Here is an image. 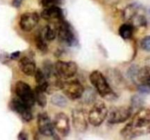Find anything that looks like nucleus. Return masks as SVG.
<instances>
[{
	"instance_id": "nucleus-24",
	"label": "nucleus",
	"mask_w": 150,
	"mask_h": 140,
	"mask_svg": "<svg viewBox=\"0 0 150 140\" xmlns=\"http://www.w3.org/2000/svg\"><path fill=\"white\" fill-rule=\"evenodd\" d=\"M141 47L144 50L150 52V35L145 36L142 39L141 42Z\"/></svg>"
},
{
	"instance_id": "nucleus-5",
	"label": "nucleus",
	"mask_w": 150,
	"mask_h": 140,
	"mask_svg": "<svg viewBox=\"0 0 150 140\" xmlns=\"http://www.w3.org/2000/svg\"><path fill=\"white\" fill-rule=\"evenodd\" d=\"M108 108L104 102H97L88 114V121L93 126H100L108 115Z\"/></svg>"
},
{
	"instance_id": "nucleus-19",
	"label": "nucleus",
	"mask_w": 150,
	"mask_h": 140,
	"mask_svg": "<svg viewBox=\"0 0 150 140\" xmlns=\"http://www.w3.org/2000/svg\"><path fill=\"white\" fill-rule=\"evenodd\" d=\"M34 95H35V102H37L41 107H45L47 104V99L45 92L36 87L34 90Z\"/></svg>"
},
{
	"instance_id": "nucleus-21",
	"label": "nucleus",
	"mask_w": 150,
	"mask_h": 140,
	"mask_svg": "<svg viewBox=\"0 0 150 140\" xmlns=\"http://www.w3.org/2000/svg\"><path fill=\"white\" fill-rule=\"evenodd\" d=\"M43 36L47 41H53L57 36V29L55 26H52L51 25H48L45 28V31L43 33Z\"/></svg>"
},
{
	"instance_id": "nucleus-8",
	"label": "nucleus",
	"mask_w": 150,
	"mask_h": 140,
	"mask_svg": "<svg viewBox=\"0 0 150 140\" xmlns=\"http://www.w3.org/2000/svg\"><path fill=\"white\" fill-rule=\"evenodd\" d=\"M15 90L18 98L24 102L26 104L30 106L31 108L35 105V99L34 90L29 85L21 80L18 81L16 84Z\"/></svg>"
},
{
	"instance_id": "nucleus-17",
	"label": "nucleus",
	"mask_w": 150,
	"mask_h": 140,
	"mask_svg": "<svg viewBox=\"0 0 150 140\" xmlns=\"http://www.w3.org/2000/svg\"><path fill=\"white\" fill-rule=\"evenodd\" d=\"M35 80H36L37 83V88H38L39 89L42 90V91L47 92L48 89V85H49V83H48V80L46 77V76L45 75L44 72L42 71V70L41 69H36L35 73Z\"/></svg>"
},
{
	"instance_id": "nucleus-25",
	"label": "nucleus",
	"mask_w": 150,
	"mask_h": 140,
	"mask_svg": "<svg viewBox=\"0 0 150 140\" xmlns=\"http://www.w3.org/2000/svg\"><path fill=\"white\" fill-rule=\"evenodd\" d=\"M29 136H28V134L25 132L24 131H22L19 133L18 136V139L20 140H26L28 139Z\"/></svg>"
},
{
	"instance_id": "nucleus-12",
	"label": "nucleus",
	"mask_w": 150,
	"mask_h": 140,
	"mask_svg": "<svg viewBox=\"0 0 150 140\" xmlns=\"http://www.w3.org/2000/svg\"><path fill=\"white\" fill-rule=\"evenodd\" d=\"M39 20L40 15L36 12H26L21 16L19 26L23 32H29L36 27Z\"/></svg>"
},
{
	"instance_id": "nucleus-16",
	"label": "nucleus",
	"mask_w": 150,
	"mask_h": 140,
	"mask_svg": "<svg viewBox=\"0 0 150 140\" xmlns=\"http://www.w3.org/2000/svg\"><path fill=\"white\" fill-rule=\"evenodd\" d=\"M18 66L21 71L27 76H32L36 71V64L32 58L23 56L19 60Z\"/></svg>"
},
{
	"instance_id": "nucleus-3",
	"label": "nucleus",
	"mask_w": 150,
	"mask_h": 140,
	"mask_svg": "<svg viewBox=\"0 0 150 140\" xmlns=\"http://www.w3.org/2000/svg\"><path fill=\"white\" fill-rule=\"evenodd\" d=\"M131 71L130 77L137 84L139 91L142 93H150V66H146Z\"/></svg>"
},
{
	"instance_id": "nucleus-22",
	"label": "nucleus",
	"mask_w": 150,
	"mask_h": 140,
	"mask_svg": "<svg viewBox=\"0 0 150 140\" xmlns=\"http://www.w3.org/2000/svg\"><path fill=\"white\" fill-rule=\"evenodd\" d=\"M51 103L54 105L59 107H64L67 105V102L65 98L60 94H55L51 97Z\"/></svg>"
},
{
	"instance_id": "nucleus-15",
	"label": "nucleus",
	"mask_w": 150,
	"mask_h": 140,
	"mask_svg": "<svg viewBox=\"0 0 150 140\" xmlns=\"http://www.w3.org/2000/svg\"><path fill=\"white\" fill-rule=\"evenodd\" d=\"M54 129L62 136H67L70 132V120L68 116L63 112L56 115L54 121Z\"/></svg>"
},
{
	"instance_id": "nucleus-27",
	"label": "nucleus",
	"mask_w": 150,
	"mask_h": 140,
	"mask_svg": "<svg viewBox=\"0 0 150 140\" xmlns=\"http://www.w3.org/2000/svg\"><path fill=\"white\" fill-rule=\"evenodd\" d=\"M23 0H13V7H16V8H18V7H19L21 6V3L23 2Z\"/></svg>"
},
{
	"instance_id": "nucleus-26",
	"label": "nucleus",
	"mask_w": 150,
	"mask_h": 140,
	"mask_svg": "<svg viewBox=\"0 0 150 140\" xmlns=\"http://www.w3.org/2000/svg\"><path fill=\"white\" fill-rule=\"evenodd\" d=\"M20 56V51H16V52H13V53L10 55V58L13 60H16L17 58H19Z\"/></svg>"
},
{
	"instance_id": "nucleus-11",
	"label": "nucleus",
	"mask_w": 150,
	"mask_h": 140,
	"mask_svg": "<svg viewBox=\"0 0 150 140\" xmlns=\"http://www.w3.org/2000/svg\"><path fill=\"white\" fill-rule=\"evenodd\" d=\"M10 108L14 112L18 114L24 122H30L32 118H33V115H32L30 106L26 104L24 102L20 100L18 98L13 99L11 101V102H10Z\"/></svg>"
},
{
	"instance_id": "nucleus-23",
	"label": "nucleus",
	"mask_w": 150,
	"mask_h": 140,
	"mask_svg": "<svg viewBox=\"0 0 150 140\" xmlns=\"http://www.w3.org/2000/svg\"><path fill=\"white\" fill-rule=\"evenodd\" d=\"M40 1L42 7H44L45 8V7H51V6L59 5V4H61L62 0H40Z\"/></svg>"
},
{
	"instance_id": "nucleus-2",
	"label": "nucleus",
	"mask_w": 150,
	"mask_h": 140,
	"mask_svg": "<svg viewBox=\"0 0 150 140\" xmlns=\"http://www.w3.org/2000/svg\"><path fill=\"white\" fill-rule=\"evenodd\" d=\"M89 80L101 97L108 98L114 94L111 86L101 71L98 70L92 71L89 75Z\"/></svg>"
},
{
	"instance_id": "nucleus-14",
	"label": "nucleus",
	"mask_w": 150,
	"mask_h": 140,
	"mask_svg": "<svg viewBox=\"0 0 150 140\" xmlns=\"http://www.w3.org/2000/svg\"><path fill=\"white\" fill-rule=\"evenodd\" d=\"M38 128L39 132L45 136H53L55 134L53 122L45 112H42L38 115Z\"/></svg>"
},
{
	"instance_id": "nucleus-6",
	"label": "nucleus",
	"mask_w": 150,
	"mask_h": 140,
	"mask_svg": "<svg viewBox=\"0 0 150 140\" xmlns=\"http://www.w3.org/2000/svg\"><path fill=\"white\" fill-rule=\"evenodd\" d=\"M60 89L63 93L72 101L77 100L81 98L84 93V87L77 80L62 82Z\"/></svg>"
},
{
	"instance_id": "nucleus-13",
	"label": "nucleus",
	"mask_w": 150,
	"mask_h": 140,
	"mask_svg": "<svg viewBox=\"0 0 150 140\" xmlns=\"http://www.w3.org/2000/svg\"><path fill=\"white\" fill-rule=\"evenodd\" d=\"M41 17L53 24H57L64 20L63 10L58 5L45 7L41 13Z\"/></svg>"
},
{
	"instance_id": "nucleus-28",
	"label": "nucleus",
	"mask_w": 150,
	"mask_h": 140,
	"mask_svg": "<svg viewBox=\"0 0 150 140\" xmlns=\"http://www.w3.org/2000/svg\"><path fill=\"white\" fill-rule=\"evenodd\" d=\"M149 11H150V10H149Z\"/></svg>"
},
{
	"instance_id": "nucleus-20",
	"label": "nucleus",
	"mask_w": 150,
	"mask_h": 140,
	"mask_svg": "<svg viewBox=\"0 0 150 140\" xmlns=\"http://www.w3.org/2000/svg\"><path fill=\"white\" fill-rule=\"evenodd\" d=\"M35 45L38 50L42 52H46L48 50V45H47L45 39L44 38L43 34H39L35 37Z\"/></svg>"
},
{
	"instance_id": "nucleus-4",
	"label": "nucleus",
	"mask_w": 150,
	"mask_h": 140,
	"mask_svg": "<svg viewBox=\"0 0 150 140\" xmlns=\"http://www.w3.org/2000/svg\"><path fill=\"white\" fill-rule=\"evenodd\" d=\"M57 29V35L59 40L62 43L68 46H73L76 44V39L73 29L68 22L62 20L55 25Z\"/></svg>"
},
{
	"instance_id": "nucleus-9",
	"label": "nucleus",
	"mask_w": 150,
	"mask_h": 140,
	"mask_svg": "<svg viewBox=\"0 0 150 140\" xmlns=\"http://www.w3.org/2000/svg\"><path fill=\"white\" fill-rule=\"evenodd\" d=\"M54 71L58 77L69 79L76 75L78 71V66L73 61H58L54 64Z\"/></svg>"
},
{
	"instance_id": "nucleus-18",
	"label": "nucleus",
	"mask_w": 150,
	"mask_h": 140,
	"mask_svg": "<svg viewBox=\"0 0 150 140\" xmlns=\"http://www.w3.org/2000/svg\"><path fill=\"white\" fill-rule=\"evenodd\" d=\"M134 26L130 23H125L121 25L119 29V34L122 39H130L133 36Z\"/></svg>"
},
{
	"instance_id": "nucleus-7",
	"label": "nucleus",
	"mask_w": 150,
	"mask_h": 140,
	"mask_svg": "<svg viewBox=\"0 0 150 140\" xmlns=\"http://www.w3.org/2000/svg\"><path fill=\"white\" fill-rule=\"evenodd\" d=\"M133 108L127 106H115L108 112V122L111 124H120L127 121L131 117Z\"/></svg>"
},
{
	"instance_id": "nucleus-1",
	"label": "nucleus",
	"mask_w": 150,
	"mask_h": 140,
	"mask_svg": "<svg viewBox=\"0 0 150 140\" xmlns=\"http://www.w3.org/2000/svg\"><path fill=\"white\" fill-rule=\"evenodd\" d=\"M125 139H134L150 134V109H141L133 115L132 120L121 130Z\"/></svg>"
},
{
	"instance_id": "nucleus-10",
	"label": "nucleus",
	"mask_w": 150,
	"mask_h": 140,
	"mask_svg": "<svg viewBox=\"0 0 150 140\" xmlns=\"http://www.w3.org/2000/svg\"><path fill=\"white\" fill-rule=\"evenodd\" d=\"M73 125L76 131L83 133L86 131L88 127V115L83 109L77 108L72 112Z\"/></svg>"
}]
</instances>
